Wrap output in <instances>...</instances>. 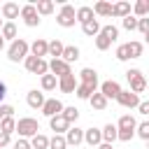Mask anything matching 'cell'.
Instances as JSON below:
<instances>
[{
  "label": "cell",
  "instance_id": "6da1fadb",
  "mask_svg": "<svg viewBox=\"0 0 149 149\" xmlns=\"http://www.w3.org/2000/svg\"><path fill=\"white\" fill-rule=\"evenodd\" d=\"M30 44L23 40V37H16L12 44H9V49H7V58L12 61V63H19V61H26L30 54Z\"/></svg>",
  "mask_w": 149,
  "mask_h": 149
},
{
  "label": "cell",
  "instance_id": "7a4b0ae2",
  "mask_svg": "<svg viewBox=\"0 0 149 149\" xmlns=\"http://www.w3.org/2000/svg\"><path fill=\"white\" fill-rule=\"evenodd\" d=\"M16 133H19V137H35L37 133H40V123H37V119H33V116H23V119H19L16 121Z\"/></svg>",
  "mask_w": 149,
  "mask_h": 149
},
{
  "label": "cell",
  "instance_id": "3957f363",
  "mask_svg": "<svg viewBox=\"0 0 149 149\" xmlns=\"http://www.w3.org/2000/svg\"><path fill=\"white\" fill-rule=\"evenodd\" d=\"M126 79H128V84H130V91L137 93V95L147 88V79H144V74H142L137 68H130V70L126 72Z\"/></svg>",
  "mask_w": 149,
  "mask_h": 149
},
{
  "label": "cell",
  "instance_id": "277c9868",
  "mask_svg": "<svg viewBox=\"0 0 149 149\" xmlns=\"http://www.w3.org/2000/svg\"><path fill=\"white\" fill-rule=\"evenodd\" d=\"M26 70L28 72H33V74H40V77H44V74H49V63L44 61V58H37V56H28L26 61Z\"/></svg>",
  "mask_w": 149,
  "mask_h": 149
},
{
  "label": "cell",
  "instance_id": "5b68a950",
  "mask_svg": "<svg viewBox=\"0 0 149 149\" xmlns=\"http://www.w3.org/2000/svg\"><path fill=\"white\" fill-rule=\"evenodd\" d=\"M74 21H77V9L72 5H63L61 12H58V16H56V23L63 26V28H72Z\"/></svg>",
  "mask_w": 149,
  "mask_h": 149
},
{
  "label": "cell",
  "instance_id": "8992f818",
  "mask_svg": "<svg viewBox=\"0 0 149 149\" xmlns=\"http://www.w3.org/2000/svg\"><path fill=\"white\" fill-rule=\"evenodd\" d=\"M49 72L56 74L58 79H63V77L72 74V68H70V63H65L63 58H51V61H49Z\"/></svg>",
  "mask_w": 149,
  "mask_h": 149
},
{
  "label": "cell",
  "instance_id": "52a82bcc",
  "mask_svg": "<svg viewBox=\"0 0 149 149\" xmlns=\"http://www.w3.org/2000/svg\"><path fill=\"white\" fill-rule=\"evenodd\" d=\"M21 19H23V23H26L28 28L40 26V14H37V9H35V5H33V2L21 7Z\"/></svg>",
  "mask_w": 149,
  "mask_h": 149
},
{
  "label": "cell",
  "instance_id": "ba28073f",
  "mask_svg": "<svg viewBox=\"0 0 149 149\" xmlns=\"http://www.w3.org/2000/svg\"><path fill=\"white\" fill-rule=\"evenodd\" d=\"M116 102L121 105V107H128V109H133V107H140V95L137 93H133V91H121L119 93V98H116Z\"/></svg>",
  "mask_w": 149,
  "mask_h": 149
},
{
  "label": "cell",
  "instance_id": "9c48e42d",
  "mask_svg": "<svg viewBox=\"0 0 149 149\" xmlns=\"http://www.w3.org/2000/svg\"><path fill=\"white\" fill-rule=\"evenodd\" d=\"M63 102L58 100V98H49L47 102H44V107H42V114L44 116H49V119H54V116H58V114H63Z\"/></svg>",
  "mask_w": 149,
  "mask_h": 149
},
{
  "label": "cell",
  "instance_id": "30bf717a",
  "mask_svg": "<svg viewBox=\"0 0 149 149\" xmlns=\"http://www.w3.org/2000/svg\"><path fill=\"white\" fill-rule=\"evenodd\" d=\"M121 91H123V88H121V86H119V81H114V79H109V81H102V84H100V93H102L107 100H109V98H114V100H116Z\"/></svg>",
  "mask_w": 149,
  "mask_h": 149
},
{
  "label": "cell",
  "instance_id": "8fae6325",
  "mask_svg": "<svg viewBox=\"0 0 149 149\" xmlns=\"http://www.w3.org/2000/svg\"><path fill=\"white\" fill-rule=\"evenodd\" d=\"M79 84H86V86H91L93 91L98 88V72L93 70V68H84L81 72H79Z\"/></svg>",
  "mask_w": 149,
  "mask_h": 149
},
{
  "label": "cell",
  "instance_id": "7c38bea8",
  "mask_svg": "<svg viewBox=\"0 0 149 149\" xmlns=\"http://www.w3.org/2000/svg\"><path fill=\"white\" fill-rule=\"evenodd\" d=\"M26 102H28V107H33V109H42V107H44V102H47V98H44V93H42V91L33 88V91H28Z\"/></svg>",
  "mask_w": 149,
  "mask_h": 149
},
{
  "label": "cell",
  "instance_id": "4fadbf2b",
  "mask_svg": "<svg viewBox=\"0 0 149 149\" xmlns=\"http://www.w3.org/2000/svg\"><path fill=\"white\" fill-rule=\"evenodd\" d=\"M84 142L88 147H100L102 144V130L100 128H86L84 130Z\"/></svg>",
  "mask_w": 149,
  "mask_h": 149
},
{
  "label": "cell",
  "instance_id": "5bb4252c",
  "mask_svg": "<svg viewBox=\"0 0 149 149\" xmlns=\"http://www.w3.org/2000/svg\"><path fill=\"white\" fill-rule=\"evenodd\" d=\"M49 126H51L54 135H63V133H68V130H70V123L65 121V116H63V114H58V116L49 119Z\"/></svg>",
  "mask_w": 149,
  "mask_h": 149
},
{
  "label": "cell",
  "instance_id": "9a60e30c",
  "mask_svg": "<svg viewBox=\"0 0 149 149\" xmlns=\"http://www.w3.org/2000/svg\"><path fill=\"white\" fill-rule=\"evenodd\" d=\"M30 54H33V56H37V58L49 56V42H47V40H42V37H37V40L30 44Z\"/></svg>",
  "mask_w": 149,
  "mask_h": 149
},
{
  "label": "cell",
  "instance_id": "2e32d148",
  "mask_svg": "<svg viewBox=\"0 0 149 149\" xmlns=\"http://www.w3.org/2000/svg\"><path fill=\"white\" fill-rule=\"evenodd\" d=\"M77 86H79V81H77V77H74V74H68V77L58 79V88H61L63 93H74V91H77Z\"/></svg>",
  "mask_w": 149,
  "mask_h": 149
},
{
  "label": "cell",
  "instance_id": "e0dca14e",
  "mask_svg": "<svg viewBox=\"0 0 149 149\" xmlns=\"http://www.w3.org/2000/svg\"><path fill=\"white\" fill-rule=\"evenodd\" d=\"M0 14H2V19H19L21 16V7L16 2H5L0 7Z\"/></svg>",
  "mask_w": 149,
  "mask_h": 149
},
{
  "label": "cell",
  "instance_id": "ac0fdd59",
  "mask_svg": "<svg viewBox=\"0 0 149 149\" xmlns=\"http://www.w3.org/2000/svg\"><path fill=\"white\" fill-rule=\"evenodd\" d=\"M65 140H68V144H72V147L81 144V142H84V130L77 128V126H70V130L65 133Z\"/></svg>",
  "mask_w": 149,
  "mask_h": 149
},
{
  "label": "cell",
  "instance_id": "d6986e66",
  "mask_svg": "<svg viewBox=\"0 0 149 149\" xmlns=\"http://www.w3.org/2000/svg\"><path fill=\"white\" fill-rule=\"evenodd\" d=\"M133 14V7H130V2H116L114 7H112V16H119V19H126V16H130Z\"/></svg>",
  "mask_w": 149,
  "mask_h": 149
},
{
  "label": "cell",
  "instance_id": "ffe728a7",
  "mask_svg": "<svg viewBox=\"0 0 149 149\" xmlns=\"http://www.w3.org/2000/svg\"><path fill=\"white\" fill-rule=\"evenodd\" d=\"M93 19H95L93 7H86V5H84V7H79V9H77V21H79L81 26H84V23H88V21H93Z\"/></svg>",
  "mask_w": 149,
  "mask_h": 149
},
{
  "label": "cell",
  "instance_id": "44dd1931",
  "mask_svg": "<svg viewBox=\"0 0 149 149\" xmlns=\"http://www.w3.org/2000/svg\"><path fill=\"white\" fill-rule=\"evenodd\" d=\"M116 128H119V130H137V121H135V116H130V114H123V116L119 119Z\"/></svg>",
  "mask_w": 149,
  "mask_h": 149
},
{
  "label": "cell",
  "instance_id": "7402d4cb",
  "mask_svg": "<svg viewBox=\"0 0 149 149\" xmlns=\"http://www.w3.org/2000/svg\"><path fill=\"white\" fill-rule=\"evenodd\" d=\"M81 30H84V35H88V37H98V35H100V30H102V26L98 23V19H93V21L84 23V26H81Z\"/></svg>",
  "mask_w": 149,
  "mask_h": 149
},
{
  "label": "cell",
  "instance_id": "603a6c76",
  "mask_svg": "<svg viewBox=\"0 0 149 149\" xmlns=\"http://www.w3.org/2000/svg\"><path fill=\"white\" fill-rule=\"evenodd\" d=\"M114 140H119V128L114 126V123H107L105 128H102V142H114Z\"/></svg>",
  "mask_w": 149,
  "mask_h": 149
},
{
  "label": "cell",
  "instance_id": "cb8c5ba5",
  "mask_svg": "<svg viewBox=\"0 0 149 149\" xmlns=\"http://www.w3.org/2000/svg\"><path fill=\"white\" fill-rule=\"evenodd\" d=\"M133 16H137V19L149 16V0H137L133 5Z\"/></svg>",
  "mask_w": 149,
  "mask_h": 149
},
{
  "label": "cell",
  "instance_id": "d4e9b609",
  "mask_svg": "<svg viewBox=\"0 0 149 149\" xmlns=\"http://www.w3.org/2000/svg\"><path fill=\"white\" fill-rule=\"evenodd\" d=\"M40 84H42V91H54L56 86H58V77L56 74H44V77H40Z\"/></svg>",
  "mask_w": 149,
  "mask_h": 149
},
{
  "label": "cell",
  "instance_id": "484cf974",
  "mask_svg": "<svg viewBox=\"0 0 149 149\" xmlns=\"http://www.w3.org/2000/svg\"><path fill=\"white\" fill-rule=\"evenodd\" d=\"M88 102H91V107H93V109H98V112H102V109L107 107V98H105L100 91H95V93L91 95V100H88Z\"/></svg>",
  "mask_w": 149,
  "mask_h": 149
},
{
  "label": "cell",
  "instance_id": "4316f807",
  "mask_svg": "<svg viewBox=\"0 0 149 149\" xmlns=\"http://www.w3.org/2000/svg\"><path fill=\"white\" fill-rule=\"evenodd\" d=\"M35 9H37L40 16H49V14L54 12V2H51V0H37V2H35Z\"/></svg>",
  "mask_w": 149,
  "mask_h": 149
},
{
  "label": "cell",
  "instance_id": "83f0119b",
  "mask_svg": "<svg viewBox=\"0 0 149 149\" xmlns=\"http://www.w3.org/2000/svg\"><path fill=\"white\" fill-rule=\"evenodd\" d=\"M112 2H105V0H100V2H95L93 5V12L98 14V16H112Z\"/></svg>",
  "mask_w": 149,
  "mask_h": 149
},
{
  "label": "cell",
  "instance_id": "f1b7e54d",
  "mask_svg": "<svg viewBox=\"0 0 149 149\" xmlns=\"http://www.w3.org/2000/svg\"><path fill=\"white\" fill-rule=\"evenodd\" d=\"M63 51H65V44H63L61 40H51V42H49V56L63 58Z\"/></svg>",
  "mask_w": 149,
  "mask_h": 149
},
{
  "label": "cell",
  "instance_id": "f546056e",
  "mask_svg": "<svg viewBox=\"0 0 149 149\" xmlns=\"http://www.w3.org/2000/svg\"><path fill=\"white\" fill-rule=\"evenodd\" d=\"M49 140H51V137L37 133L35 137H30V147H33V149H49Z\"/></svg>",
  "mask_w": 149,
  "mask_h": 149
},
{
  "label": "cell",
  "instance_id": "4dcf8cb0",
  "mask_svg": "<svg viewBox=\"0 0 149 149\" xmlns=\"http://www.w3.org/2000/svg\"><path fill=\"white\" fill-rule=\"evenodd\" d=\"M0 35L5 37V40H16V26L12 23V21H5V26H2V30H0Z\"/></svg>",
  "mask_w": 149,
  "mask_h": 149
},
{
  "label": "cell",
  "instance_id": "1f68e13d",
  "mask_svg": "<svg viewBox=\"0 0 149 149\" xmlns=\"http://www.w3.org/2000/svg\"><path fill=\"white\" fill-rule=\"evenodd\" d=\"M14 130H16V119H14V116H7V119H2V121H0V133L12 135Z\"/></svg>",
  "mask_w": 149,
  "mask_h": 149
},
{
  "label": "cell",
  "instance_id": "d6a6232c",
  "mask_svg": "<svg viewBox=\"0 0 149 149\" xmlns=\"http://www.w3.org/2000/svg\"><path fill=\"white\" fill-rule=\"evenodd\" d=\"M126 47H128V54H130V58H140V56H142V49H144V44H142V42L133 40V42H128Z\"/></svg>",
  "mask_w": 149,
  "mask_h": 149
},
{
  "label": "cell",
  "instance_id": "836d02e7",
  "mask_svg": "<svg viewBox=\"0 0 149 149\" xmlns=\"http://www.w3.org/2000/svg\"><path fill=\"white\" fill-rule=\"evenodd\" d=\"M49 149H68L65 135H54V137L49 140Z\"/></svg>",
  "mask_w": 149,
  "mask_h": 149
},
{
  "label": "cell",
  "instance_id": "e575fe53",
  "mask_svg": "<svg viewBox=\"0 0 149 149\" xmlns=\"http://www.w3.org/2000/svg\"><path fill=\"white\" fill-rule=\"evenodd\" d=\"M74 93H77V98H81V100H91V95H93L95 91H93L91 86H86V84H79Z\"/></svg>",
  "mask_w": 149,
  "mask_h": 149
},
{
  "label": "cell",
  "instance_id": "d590c367",
  "mask_svg": "<svg viewBox=\"0 0 149 149\" xmlns=\"http://www.w3.org/2000/svg\"><path fill=\"white\" fill-rule=\"evenodd\" d=\"M77 58H79V49H77V47H65L63 61H65V63H72V61H77Z\"/></svg>",
  "mask_w": 149,
  "mask_h": 149
},
{
  "label": "cell",
  "instance_id": "8d00e7d4",
  "mask_svg": "<svg viewBox=\"0 0 149 149\" xmlns=\"http://www.w3.org/2000/svg\"><path fill=\"white\" fill-rule=\"evenodd\" d=\"M109 47H112V40H107V37L100 33V35L95 37V49H98V51H107Z\"/></svg>",
  "mask_w": 149,
  "mask_h": 149
},
{
  "label": "cell",
  "instance_id": "74e56055",
  "mask_svg": "<svg viewBox=\"0 0 149 149\" xmlns=\"http://www.w3.org/2000/svg\"><path fill=\"white\" fill-rule=\"evenodd\" d=\"M63 116H65L68 123H74V121L79 119V109H77V107H65V109H63Z\"/></svg>",
  "mask_w": 149,
  "mask_h": 149
},
{
  "label": "cell",
  "instance_id": "f35d334b",
  "mask_svg": "<svg viewBox=\"0 0 149 149\" xmlns=\"http://www.w3.org/2000/svg\"><path fill=\"white\" fill-rule=\"evenodd\" d=\"M121 23H123V28H126V30H137V26H140V19L130 14V16H126Z\"/></svg>",
  "mask_w": 149,
  "mask_h": 149
},
{
  "label": "cell",
  "instance_id": "ab89813d",
  "mask_svg": "<svg viewBox=\"0 0 149 149\" xmlns=\"http://www.w3.org/2000/svg\"><path fill=\"white\" fill-rule=\"evenodd\" d=\"M100 33H102L107 40H112V42L119 37V28H116V26H102V30H100Z\"/></svg>",
  "mask_w": 149,
  "mask_h": 149
},
{
  "label": "cell",
  "instance_id": "60d3db41",
  "mask_svg": "<svg viewBox=\"0 0 149 149\" xmlns=\"http://www.w3.org/2000/svg\"><path fill=\"white\" fill-rule=\"evenodd\" d=\"M135 135H140L144 142H149V121H142V123H137V130H135Z\"/></svg>",
  "mask_w": 149,
  "mask_h": 149
},
{
  "label": "cell",
  "instance_id": "b9f144b4",
  "mask_svg": "<svg viewBox=\"0 0 149 149\" xmlns=\"http://www.w3.org/2000/svg\"><path fill=\"white\" fill-rule=\"evenodd\" d=\"M114 56H116V61H128V58H130V54H128V47H126V44H119Z\"/></svg>",
  "mask_w": 149,
  "mask_h": 149
},
{
  "label": "cell",
  "instance_id": "7bdbcfd3",
  "mask_svg": "<svg viewBox=\"0 0 149 149\" xmlns=\"http://www.w3.org/2000/svg\"><path fill=\"white\" fill-rule=\"evenodd\" d=\"M7 116H14V107L12 105H0V121L7 119Z\"/></svg>",
  "mask_w": 149,
  "mask_h": 149
},
{
  "label": "cell",
  "instance_id": "ee69618b",
  "mask_svg": "<svg viewBox=\"0 0 149 149\" xmlns=\"http://www.w3.org/2000/svg\"><path fill=\"white\" fill-rule=\"evenodd\" d=\"M137 30L147 37L149 35V16H144V19H140V26H137Z\"/></svg>",
  "mask_w": 149,
  "mask_h": 149
},
{
  "label": "cell",
  "instance_id": "f6af8a7d",
  "mask_svg": "<svg viewBox=\"0 0 149 149\" xmlns=\"http://www.w3.org/2000/svg\"><path fill=\"white\" fill-rule=\"evenodd\" d=\"M14 149H33V147H30V140H26V137H19V140L14 142Z\"/></svg>",
  "mask_w": 149,
  "mask_h": 149
},
{
  "label": "cell",
  "instance_id": "bcb514c9",
  "mask_svg": "<svg viewBox=\"0 0 149 149\" xmlns=\"http://www.w3.org/2000/svg\"><path fill=\"white\" fill-rule=\"evenodd\" d=\"M137 112H140V114H144V116H149V100H142V102H140V107H137Z\"/></svg>",
  "mask_w": 149,
  "mask_h": 149
},
{
  "label": "cell",
  "instance_id": "7dc6e473",
  "mask_svg": "<svg viewBox=\"0 0 149 149\" xmlns=\"http://www.w3.org/2000/svg\"><path fill=\"white\" fill-rule=\"evenodd\" d=\"M9 142H12V135H7V133H0V144H2V147H7Z\"/></svg>",
  "mask_w": 149,
  "mask_h": 149
},
{
  "label": "cell",
  "instance_id": "c3c4849f",
  "mask_svg": "<svg viewBox=\"0 0 149 149\" xmlns=\"http://www.w3.org/2000/svg\"><path fill=\"white\" fill-rule=\"evenodd\" d=\"M5 95H7V84H5V81H0V105H2Z\"/></svg>",
  "mask_w": 149,
  "mask_h": 149
},
{
  "label": "cell",
  "instance_id": "681fc988",
  "mask_svg": "<svg viewBox=\"0 0 149 149\" xmlns=\"http://www.w3.org/2000/svg\"><path fill=\"white\" fill-rule=\"evenodd\" d=\"M95 149H112V144H109V142H102V144H100V147H95Z\"/></svg>",
  "mask_w": 149,
  "mask_h": 149
},
{
  "label": "cell",
  "instance_id": "f907efd6",
  "mask_svg": "<svg viewBox=\"0 0 149 149\" xmlns=\"http://www.w3.org/2000/svg\"><path fill=\"white\" fill-rule=\"evenodd\" d=\"M2 49H5V37L0 35V51H2Z\"/></svg>",
  "mask_w": 149,
  "mask_h": 149
},
{
  "label": "cell",
  "instance_id": "816d5d0a",
  "mask_svg": "<svg viewBox=\"0 0 149 149\" xmlns=\"http://www.w3.org/2000/svg\"><path fill=\"white\" fill-rule=\"evenodd\" d=\"M2 26H5V21H2V14H0V30H2Z\"/></svg>",
  "mask_w": 149,
  "mask_h": 149
},
{
  "label": "cell",
  "instance_id": "f5cc1de1",
  "mask_svg": "<svg viewBox=\"0 0 149 149\" xmlns=\"http://www.w3.org/2000/svg\"><path fill=\"white\" fill-rule=\"evenodd\" d=\"M144 40H147V44H149V35H147V37H144Z\"/></svg>",
  "mask_w": 149,
  "mask_h": 149
},
{
  "label": "cell",
  "instance_id": "db71d44e",
  "mask_svg": "<svg viewBox=\"0 0 149 149\" xmlns=\"http://www.w3.org/2000/svg\"><path fill=\"white\" fill-rule=\"evenodd\" d=\"M0 149H2V144H0Z\"/></svg>",
  "mask_w": 149,
  "mask_h": 149
},
{
  "label": "cell",
  "instance_id": "11a10c76",
  "mask_svg": "<svg viewBox=\"0 0 149 149\" xmlns=\"http://www.w3.org/2000/svg\"><path fill=\"white\" fill-rule=\"evenodd\" d=\"M147 144H149V142H147Z\"/></svg>",
  "mask_w": 149,
  "mask_h": 149
}]
</instances>
